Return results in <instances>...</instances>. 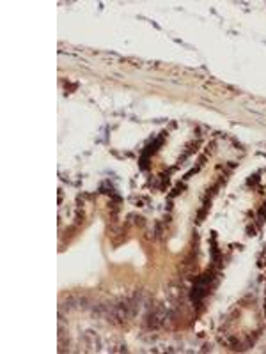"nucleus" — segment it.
Listing matches in <instances>:
<instances>
[{"instance_id":"1","label":"nucleus","mask_w":266,"mask_h":354,"mask_svg":"<svg viewBox=\"0 0 266 354\" xmlns=\"http://www.w3.org/2000/svg\"><path fill=\"white\" fill-rule=\"evenodd\" d=\"M204 88L210 90V92L216 94V96H232V94H234V88L220 84V82H206V84H204Z\"/></svg>"}]
</instances>
